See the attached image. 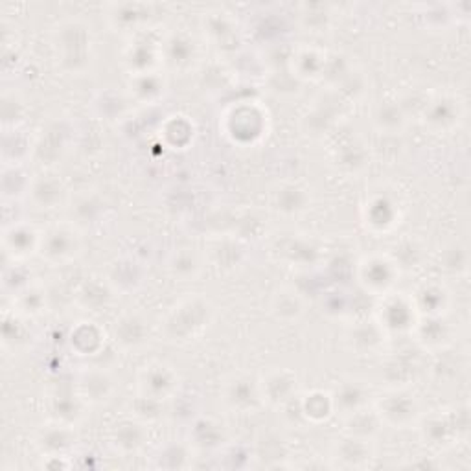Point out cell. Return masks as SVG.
I'll return each instance as SVG.
<instances>
[{
    "instance_id": "cell-28",
    "label": "cell",
    "mask_w": 471,
    "mask_h": 471,
    "mask_svg": "<svg viewBox=\"0 0 471 471\" xmlns=\"http://www.w3.org/2000/svg\"><path fill=\"white\" fill-rule=\"evenodd\" d=\"M271 307H273L277 319L297 321L302 317V313H304V300L295 289L282 287L275 293Z\"/></svg>"
},
{
    "instance_id": "cell-33",
    "label": "cell",
    "mask_w": 471,
    "mask_h": 471,
    "mask_svg": "<svg viewBox=\"0 0 471 471\" xmlns=\"http://www.w3.org/2000/svg\"><path fill=\"white\" fill-rule=\"evenodd\" d=\"M168 269L175 278L190 280L195 278L201 271V259L193 252V249H179L172 254L168 261Z\"/></svg>"
},
{
    "instance_id": "cell-11",
    "label": "cell",
    "mask_w": 471,
    "mask_h": 471,
    "mask_svg": "<svg viewBox=\"0 0 471 471\" xmlns=\"http://www.w3.org/2000/svg\"><path fill=\"white\" fill-rule=\"evenodd\" d=\"M41 238L42 234H39V231L33 225H28L24 221H15L5 229L3 234L5 252L10 254L14 259H24L33 252H39Z\"/></svg>"
},
{
    "instance_id": "cell-17",
    "label": "cell",
    "mask_w": 471,
    "mask_h": 471,
    "mask_svg": "<svg viewBox=\"0 0 471 471\" xmlns=\"http://www.w3.org/2000/svg\"><path fill=\"white\" fill-rule=\"evenodd\" d=\"M67 197V188L58 179L56 175H37L32 179L30 190H28V199L42 211H52V208H58L60 204L65 203Z\"/></svg>"
},
{
    "instance_id": "cell-5",
    "label": "cell",
    "mask_w": 471,
    "mask_h": 471,
    "mask_svg": "<svg viewBox=\"0 0 471 471\" xmlns=\"http://www.w3.org/2000/svg\"><path fill=\"white\" fill-rule=\"evenodd\" d=\"M81 250V236L76 227L71 223L56 225L48 229L41 238L39 254L52 266L65 264L74 259Z\"/></svg>"
},
{
    "instance_id": "cell-18",
    "label": "cell",
    "mask_w": 471,
    "mask_h": 471,
    "mask_svg": "<svg viewBox=\"0 0 471 471\" xmlns=\"http://www.w3.org/2000/svg\"><path fill=\"white\" fill-rule=\"evenodd\" d=\"M144 277L142 264L131 256L117 258L108 271V282L117 293L138 289L144 284Z\"/></svg>"
},
{
    "instance_id": "cell-6",
    "label": "cell",
    "mask_w": 471,
    "mask_h": 471,
    "mask_svg": "<svg viewBox=\"0 0 471 471\" xmlns=\"http://www.w3.org/2000/svg\"><path fill=\"white\" fill-rule=\"evenodd\" d=\"M137 387L142 396L166 401L179 391V374L166 363H151L138 372Z\"/></svg>"
},
{
    "instance_id": "cell-9",
    "label": "cell",
    "mask_w": 471,
    "mask_h": 471,
    "mask_svg": "<svg viewBox=\"0 0 471 471\" xmlns=\"http://www.w3.org/2000/svg\"><path fill=\"white\" fill-rule=\"evenodd\" d=\"M113 341L124 352L142 348L149 341V326L146 317L135 311L124 313L113 326Z\"/></svg>"
},
{
    "instance_id": "cell-27",
    "label": "cell",
    "mask_w": 471,
    "mask_h": 471,
    "mask_svg": "<svg viewBox=\"0 0 471 471\" xmlns=\"http://www.w3.org/2000/svg\"><path fill=\"white\" fill-rule=\"evenodd\" d=\"M385 330L380 323H361L348 335V343L357 352H374L383 344Z\"/></svg>"
},
{
    "instance_id": "cell-12",
    "label": "cell",
    "mask_w": 471,
    "mask_h": 471,
    "mask_svg": "<svg viewBox=\"0 0 471 471\" xmlns=\"http://www.w3.org/2000/svg\"><path fill=\"white\" fill-rule=\"evenodd\" d=\"M117 385L115 378L106 369H89L83 371L78 380V394L85 403L99 405L111 400Z\"/></svg>"
},
{
    "instance_id": "cell-2",
    "label": "cell",
    "mask_w": 471,
    "mask_h": 471,
    "mask_svg": "<svg viewBox=\"0 0 471 471\" xmlns=\"http://www.w3.org/2000/svg\"><path fill=\"white\" fill-rule=\"evenodd\" d=\"M54 48L58 63L65 72H83L92 61L90 28L74 19L61 23L54 32Z\"/></svg>"
},
{
    "instance_id": "cell-38",
    "label": "cell",
    "mask_w": 471,
    "mask_h": 471,
    "mask_svg": "<svg viewBox=\"0 0 471 471\" xmlns=\"http://www.w3.org/2000/svg\"><path fill=\"white\" fill-rule=\"evenodd\" d=\"M133 414L137 420H140L144 424H151V422L161 420L165 414V407H163V401H159V400L138 394L133 403Z\"/></svg>"
},
{
    "instance_id": "cell-25",
    "label": "cell",
    "mask_w": 471,
    "mask_h": 471,
    "mask_svg": "<svg viewBox=\"0 0 471 471\" xmlns=\"http://www.w3.org/2000/svg\"><path fill=\"white\" fill-rule=\"evenodd\" d=\"M344 422H346V435L366 438V440H374V437L380 433V428H383L376 410L374 409L369 410V407L346 416Z\"/></svg>"
},
{
    "instance_id": "cell-35",
    "label": "cell",
    "mask_w": 471,
    "mask_h": 471,
    "mask_svg": "<svg viewBox=\"0 0 471 471\" xmlns=\"http://www.w3.org/2000/svg\"><path fill=\"white\" fill-rule=\"evenodd\" d=\"M192 466V444L186 446L184 442L168 444L159 457H156V467L168 469H181Z\"/></svg>"
},
{
    "instance_id": "cell-30",
    "label": "cell",
    "mask_w": 471,
    "mask_h": 471,
    "mask_svg": "<svg viewBox=\"0 0 471 471\" xmlns=\"http://www.w3.org/2000/svg\"><path fill=\"white\" fill-rule=\"evenodd\" d=\"M163 48V58H166V63L174 69H183L190 65L192 60H195V46L193 41H190L184 35H174L170 37Z\"/></svg>"
},
{
    "instance_id": "cell-1",
    "label": "cell",
    "mask_w": 471,
    "mask_h": 471,
    "mask_svg": "<svg viewBox=\"0 0 471 471\" xmlns=\"http://www.w3.org/2000/svg\"><path fill=\"white\" fill-rule=\"evenodd\" d=\"M214 319V307L204 297H190L177 302L161 323L165 337L172 343H188L201 337Z\"/></svg>"
},
{
    "instance_id": "cell-29",
    "label": "cell",
    "mask_w": 471,
    "mask_h": 471,
    "mask_svg": "<svg viewBox=\"0 0 471 471\" xmlns=\"http://www.w3.org/2000/svg\"><path fill=\"white\" fill-rule=\"evenodd\" d=\"M81 403H85V401L80 398L78 392L74 396L60 394L56 398H52L50 410H52V416H54V422L74 428L81 418Z\"/></svg>"
},
{
    "instance_id": "cell-36",
    "label": "cell",
    "mask_w": 471,
    "mask_h": 471,
    "mask_svg": "<svg viewBox=\"0 0 471 471\" xmlns=\"http://www.w3.org/2000/svg\"><path fill=\"white\" fill-rule=\"evenodd\" d=\"M146 6L142 5H122V6H115V12L109 15L113 24L117 28L122 30H137L149 15L142 14L140 10H144Z\"/></svg>"
},
{
    "instance_id": "cell-16",
    "label": "cell",
    "mask_w": 471,
    "mask_h": 471,
    "mask_svg": "<svg viewBox=\"0 0 471 471\" xmlns=\"http://www.w3.org/2000/svg\"><path fill=\"white\" fill-rule=\"evenodd\" d=\"M147 438H149L147 424L137 420V418H133V420L120 422L111 431V446L117 453H120L124 457L140 453L144 449Z\"/></svg>"
},
{
    "instance_id": "cell-13",
    "label": "cell",
    "mask_w": 471,
    "mask_h": 471,
    "mask_svg": "<svg viewBox=\"0 0 471 471\" xmlns=\"http://www.w3.org/2000/svg\"><path fill=\"white\" fill-rule=\"evenodd\" d=\"M414 306L410 298L398 295H385V304L382 306L380 325L385 332H403L410 330L414 325Z\"/></svg>"
},
{
    "instance_id": "cell-15",
    "label": "cell",
    "mask_w": 471,
    "mask_h": 471,
    "mask_svg": "<svg viewBox=\"0 0 471 471\" xmlns=\"http://www.w3.org/2000/svg\"><path fill=\"white\" fill-rule=\"evenodd\" d=\"M341 467H366L374 458L372 440L346 435L341 442L334 446V457Z\"/></svg>"
},
{
    "instance_id": "cell-31",
    "label": "cell",
    "mask_w": 471,
    "mask_h": 471,
    "mask_svg": "<svg viewBox=\"0 0 471 471\" xmlns=\"http://www.w3.org/2000/svg\"><path fill=\"white\" fill-rule=\"evenodd\" d=\"M275 204L284 214H300L309 204V193L298 184H286L278 188Z\"/></svg>"
},
{
    "instance_id": "cell-34",
    "label": "cell",
    "mask_w": 471,
    "mask_h": 471,
    "mask_svg": "<svg viewBox=\"0 0 471 471\" xmlns=\"http://www.w3.org/2000/svg\"><path fill=\"white\" fill-rule=\"evenodd\" d=\"M300 409L309 422H323L334 412L332 394L325 392H311L300 401Z\"/></svg>"
},
{
    "instance_id": "cell-22",
    "label": "cell",
    "mask_w": 471,
    "mask_h": 471,
    "mask_svg": "<svg viewBox=\"0 0 471 471\" xmlns=\"http://www.w3.org/2000/svg\"><path fill=\"white\" fill-rule=\"evenodd\" d=\"M115 293L117 291L111 287L108 278H87L76 291V302L87 311H99L101 307L111 304Z\"/></svg>"
},
{
    "instance_id": "cell-14",
    "label": "cell",
    "mask_w": 471,
    "mask_h": 471,
    "mask_svg": "<svg viewBox=\"0 0 471 471\" xmlns=\"http://www.w3.org/2000/svg\"><path fill=\"white\" fill-rule=\"evenodd\" d=\"M76 433L74 428L54 422L42 428L37 435V447L39 451L48 457H67L71 449L76 446Z\"/></svg>"
},
{
    "instance_id": "cell-7",
    "label": "cell",
    "mask_w": 471,
    "mask_h": 471,
    "mask_svg": "<svg viewBox=\"0 0 471 471\" xmlns=\"http://www.w3.org/2000/svg\"><path fill=\"white\" fill-rule=\"evenodd\" d=\"M221 400L227 405V409L240 414H249L256 410L258 405L261 403L259 383L258 380L247 374H234L225 382L221 391Z\"/></svg>"
},
{
    "instance_id": "cell-21",
    "label": "cell",
    "mask_w": 471,
    "mask_h": 471,
    "mask_svg": "<svg viewBox=\"0 0 471 471\" xmlns=\"http://www.w3.org/2000/svg\"><path fill=\"white\" fill-rule=\"evenodd\" d=\"M192 446L199 449H218L227 440V433L221 422H218L212 416L197 418L193 422V428L190 431Z\"/></svg>"
},
{
    "instance_id": "cell-3",
    "label": "cell",
    "mask_w": 471,
    "mask_h": 471,
    "mask_svg": "<svg viewBox=\"0 0 471 471\" xmlns=\"http://www.w3.org/2000/svg\"><path fill=\"white\" fill-rule=\"evenodd\" d=\"M374 410L383 426L403 429L420 420V405L416 398L403 389H392L374 403Z\"/></svg>"
},
{
    "instance_id": "cell-10",
    "label": "cell",
    "mask_w": 471,
    "mask_h": 471,
    "mask_svg": "<svg viewBox=\"0 0 471 471\" xmlns=\"http://www.w3.org/2000/svg\"><path fill=\"white\" fill-rule=\"evenodd\" d=\"M420 426H418V429H420V435L422 438L429 444V446H435V447H446V446H451L455 444L457 437H458V422H457V416L451 414V412H433L426 418H422Z\"/></svg>"
},
{
    "instance_id": "cell-32",
    "label": "cell",
    "mask_w": 471,
    "mask_h": 471,
    "mask_svg": "<svg viewBox=\"0 0 471 471\" xmlns=\"http://www.w3.org/2000/svg\"><path fill=\"white\" fill-rule=\"evenodd\" d=\"M166 83L163 80V76H159L156 72H147V74H137L131 80V92L133 98L140 99V101H153L156 98H161L165 94Z\"/></svg>"
},
{
    "instance_id": "cell-24",
    "label": "cell",
    "mask_w": 471,
    "mask_h": 471,
    "mask_svg": "<svg viewBox=\"0 0 471 471\" xmlns=\"http://www.w3.org/2000/svg\"><path fill=\"white\" fill-rule=\"evenodd\" d=\"M460 118V108L453 98H438L431 101L426 109V124L435 131H447L457 126Z\"/></svg>"
},
{
    "instance_id": "cell-23",
    "label": "cell",
    "mask_w": 471,
    "mask_h": 471,
    "mask_svg": "<svg viewBox=\"0 0 471 471\" xmlns=\"http://www.w3.org/2000/svg\"><path fill=\"white\" fill-rule=\"evenodd\" d=\"M410 332H414L416 341L426 350H440L451 334L442 317H422V321H414Z\"/></svg>"
},
{
    "instance_id": "cell-8",
    "label": "cell",
    "mask_w": 471,
    "mask_h": 471,
    "mask_svg": "<svg viewBox=\"0 0 471 471\" xmlns=\"http://www.w3.org/2000/svg\"><path fill=\"white\" fill-rule=\"evenodd\" d=\"M261 403L282 409L287 407L297 396V376L291 371H273L268 376L258 380Z\"/></svg>"
},
{
    "instance_id": "cell-20",
    "label": "cell",
    "mask_w": 471,
    "mask_h": 471,
    "mask_svg": "<svg viewBox=\"0 0 471 471\" xmlns=\"http://www.w3.org/2000/svg\"><path fill=\"white\" fill-rule=\"evenodd\" d=\"M332 401H334V410H337V414L341 412L346 418L350 414H355L357 410L369 407V391H366V387L359 382L353 380L343 382L334 391Z\"/></svg>"
},
{
    "instance_id": "cell-4",
    "label": "cell",
    "mask_w": 471,
    "mask_h": 471,
    "mask_svg": "<svg viewBox=\"0 0 471 471\" xmlns=\"http://www.w3.org/2000/svg\"><path fill=\"white\" fill-rule=\"evenodd\" d=\"M400 277V266L389 254H372L359 261L357 278L361 286L376 295H387L396 286Z\"/></svg>"
},
{
    "instance_id": "cell-26",
    "label": "cell",
    "mask_w": 471,
    "mask_h": 471,
    "mask_svg": "<svg viewBox=\"0 0 471 471\" xmlns=\"http://www.w3.org/2000/svg\"><path fill=\"white\" fill-rule=\"evenodd\" d=\"M14 307L24 317L41 316L46 307V291L37 284H28L14 297Z\"/></svg>"
},
{
    "instance_id": "cell-37",
    "label": "cell",
    "mask_w": 471,
    "mask_h": 471,
    "mask_svg": "<svg viewBox=\"0 0 471 471\" xmlns=\"http://www.w3.org/2000/svg\"><path fill=\"white\" fill-rule=\"evenodd\" d=\"M374 124L382 129V131H389V133H396L403 127L405 124V115L401 113V109L396 106V103H382V106L376 109L374 113Z\"/></svg>"
},
{
    "instance_id": "cell-19",
    "label": "cell",
    "mask_w": 471,
    "mask_h": 471,
    "mask_svg": "<svg viewBox=\"0 0 471 471\" xmlns=\"http://www.w3.org/2000/svg\"><path fill=\"white\" fill-rule=\"evenodd\" d=\"M412 306L422 317H442L449 306V293L440 284H424L412 295Z\"/></svg>"
}]
</instances>
